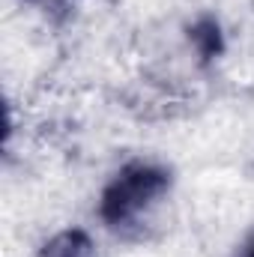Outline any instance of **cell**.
Returning a JSON list of instances; mask_svg holds the SVG:
<instances>
[{
	"instance_id": "3957f363",
	"label": "cell",
	"mask_w": 254,
	"mask_h": 257,
	"mask_svg": "<svg viewBox=\"0 0 254 257\" xmlns=\"http://www.w3.org/2000/svg\"><path fill=\"white\" fill-rule=\"evenodd\" d=\"M191 39H194L200 57H206V60H212V57L221 54V48H224V42H221V27H218L212 18L197 21V24L191 27Z\"/></svg>"
},
{
	"instance_id": "6da1fadb",
	"label": "cell",
	"mask_w": 254,
	"mask_h": 257,
	"mask_svg": "<svg viewBox=\"0 0 254 257\" xmlns=\"http://www.w3.org/2000/svg\"><path fill=\"white\" fill-rule=\"evenodd\" d=\"M168 186H171V177L165 168L150 165V162H132L108 183L102 203H99V215L114 230L132 227L168 192Z\"/></svg>"
},
{
	"instance_id": "7a4b0ae2",
	"label": "cell",
	"mask_w": 254,
	"mask_h": 257,
	"mask_svg": "<svg viewBox=\"0 0 254 257\" xmlns=\"http://www.w3.org/2000/svg\"><path fill=\"white\" fill-rule=\"evenodd\" d=\"M42 257H96L93 242L84 230H63L51 242H45Z\"/></svg>"
},
{
	"instance_id": "277c9868",
	"label": "cell",
	"mask_w": 254,
	"mask_h": 257,
	"mask_svg": "<svg viewBox=\"0 0 254 257\" xmlns=\"http://www.w3.org/2000/svg\"><path fill=\"white\" fill-rule=\"evenodd\" d=\"M245 257H254V242H251V248H248V254H245Z\"/></svg>"
}]
</instances>
